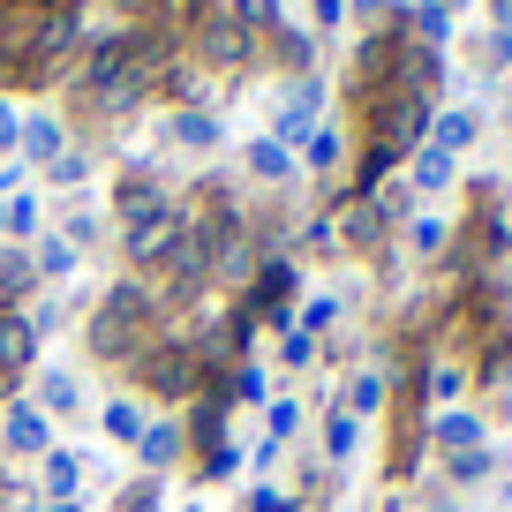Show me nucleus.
I'll use <instances>...</instances> for the list:
<instances>
[{
	"label": "nucleus",
	"instance_id": "aec40b11",
	"mask_svg": "<svg viewBox=\"0 0 512 512\" xmlns=\"http://www.w3.org/2000/svg\"><path fill=\"white\" fill-rule=\"evenodd\" d=\"M226 392H234V400H264V369H234V377H226Z\"/></svg>",
	"mask_w": 512,
	"mask_h": 512
},
{
	"label": "nucleus",
	"instance_id": "9b49d317",
	"mask_svg": "<svg viewBox=\"0 0 512 512\" xmlns=\"http://www.w3.org/2000/svg\"><path fill=\"white\" fill-rule=\"evenodd\" d=\"M204 53H211L219 68H226V61H241V53H249V31H241V23H219V31L204 38Z\"/></svg>",
	"mask_w": 512,
	"mask_h": 512
},
{
	"label": "nucleus",
	"instance_id": "7ed1b4c3",
	"mask_svg": "<svg viewBox=\"0 0 512 512\" xmlns=\"http://www.w3.org/2000/svg\"><path fill=\"white\" fill-rule=\"evenodd\" d=\"M159 211H174L159 181H121V219L128 226H136V219H159Z\"/></svg>",
	"mask_w": 512,
	"mask_h": 512
},
{
	"label": "nucleus",
	"instance_id": "4be33fe9",
	"mask_svg": "<svg viewBox=\"0 0 512 512\" xmlns=\"http://www.w3.org/2000/svg\"><path fill=\"white\" fill-rule=\"evenodd\" d=\"M302 159H309V166H332V159H339V136H332V128H317V136L302 144Z\"/></svg>",
	"mask_w": 512,
	"mask_h": 512
},
{
	"label": "nucleus",
	"instance_id": "c9c22d12",
	"mask_svg": "<svg viewBox=\"0 0 512 512\" xmlns=\"http://www.w3.org/2000/svg\"><path fill=\"white\" fill-rule=\"evenodd\" d=\"M136 8H166V0H136Z\"/></svg>",
	"mask_w": 512,
	"mask_h": 512
},
{
	"label": "nucleus",
	"instance_id": "5701e85b",
	"mask_svg": "<svg viewBox=\"0 0 512 512\" xmlns=\"http://www.w3.org/2000/svg\"><path fill=\"white\" fill-rule=\"evenodd\" d=\"M347 407H384V377H354L347 384Z\"/></svg>",
	"mask_w": 512,
	"mask_h": 512
},
{
	"label": "nucleus",
	"instance_id": "f8f14e48",
	"mask_svg": "<svg viewBox=\"0 0 512 512\" xmlns=\"http://www.w3.org/2000/svg\"><path fill=\"white\" fill-rule=\"evenodd\" d=\"M31 287V256L23 249H0V309H8V294Z\"/></svg>",
	"mask_w": 512,
	"mask_h": 512
},
{
	"label": "nucleus",
	"instance_id": "473e14b6",
	"mask_svg": "<svg viewBox=\"0 0 512 512\" xmlns=\"http://www.w3.org/2000/svg\"><path fill=\"white\" fill-rule=\"evenodd\" d=\"M490 23H497V31H512V0H490Z\"/></svg>",
	"mask_w": 512,
	"mask_h": 512
},
{
	"label": "nucleus",
	"instance_id": "f704fd0d",
	"mask_svg": "<svg viewBox=\"0 0 512 512\" xmlns=\"http://www.w3.org/2000/svg\"><path fill=\"white\" fill-rule=\"evenodd\" d=\"M0 226H8V196H0Z\"/></svg>",
	"mask_w": 512,
	"mask_h": 512
},
{
	"label": "nucleus",
	"instance_id": "2eb2a0df",
	"mask_svg": "<svg viewBox=\"0 0 512 512\" xmlns=\"http://www.w3.org/2000/svg\"><path fill=\"white\" fill-rule=\"evenodd\" d=\"M38 415H76V377H46L38 384Z\"/></svg>",
	"mask_w": 512,
	"mask_h": 512
},
{
	"label": "nucleus",
	"instance_id": "f3484780",
	"mask_svg": "<svg viewBox=\"0 0 512 512\" xmlns=\"http://www.w3.org/2000/svg\"><path fill=\"white\" fill-rule=\"evenodd\" d=\"M106 437H121V445H136V437H144V415H136V407H128V400H113V407H106Z\"/></svg>",
	"mask_w": 512,
	"mask_h": 512
},
{
	"label": "nucleus",
	"instance_id": "a211bd4d",
	"mask_svg": "<svg viewBox=\"0 0 512 512\" xmlns=\"http://www.w3.org/2000/svg\"><path fill=\"white\" fill-rule=\"evenodd\" d=\"M354 437H362V422H354V415H332V422H324V452H332V460H347Z\"/></svg>",
	"mask_w": 512,
	"mask_h": 512
},
{
	"label": "nucleus",
	"instance_id": "58836bf2",
	"mask_svg": "<svg viewBox=\"0 0 512 512\" xmlns=\"http://www.w3.org/2000/svg\"><path fill=\"white\" fill-rule=\"evenodd\" d=\"M505 256H512V234H505Z\"/></svg>",
	"mask_w": 512,
	"mask_h": 512
},
{
	"label": "nucleus",
	"instance_id": "b1692460",
	"mask_svg": "<svg viewBox=\"0 0 512 512\" xmlns=\"http://www.w3.org/2000/svg\"><path fill=\"white\" fill-rule=\"evenodd\" d=\"M31 226H38V204L31 196H8V234H31Z\"/></svg>",
	"mask_w": 512,
	"mask_h": 512
},
{
	"label": "nucleus",
	"instance_id": "cd10ccee",
	"mask_svg": "<svg viewBox=\"0 0 512 512\" xmlns=\"http://www.w3.org/2000/svg\"><path fill=\"white\" fill-rule=\"evenodd\" d=\"M482 53H490V68H512V31H490V46H482Z\"/></svg>",
	"mask_w": 512,
	"mask_h": 512
},
{
	"label": "nucleus",
	"instance_id": "e433bc0d",
	"mask_svg": "<svg viewBox=\"0 0 512 512\" xmlns=\"http://www.w3.org/2000/svg\"><path fill=\"white\" fill-rule=\"evenodd\" d=\"M445 8H467V0H445Z\"/></svg>",
	"mask_w": 512,
	"mask_h": 512
},
{
	"label": "nucleus",
	"instance_id": "c85d7f7f",
	"mask_svg": "<svg viewBox=\"0 0 512 512\" xmlns=\"http://www.w3.org/2000/svg\"><path fill=\"white\" fill-rule=\"evenodd\" d=\"M121 512H159V490H151V482H144V490H128Z\"/></svg>",
	"mask_w": 512,
	"mask_h": 512
},
{
	"label": "nucleus",
	"instance_id": "7c9ffc66",
	"mask_svg": "<svg viewBox=\"0 0 512 512\" xmlns=\"http://www.w3.org/2000/svg\"><path fill=\"white\" fill-rule=\"evenodd\" d=\"M23 136V121H16V106H0V144H16Z\"/></svg>",
	"mask_w": 512,
	"mask_h": 512
},
{
	"label": "nucleus",
	"instance_id": "4c0bfd02",
	"mask_svg": "<svg viewBox=\"0 0 512 512\" xmlns=\"http://www.w3.org/2000/svg\"><path fill=\"white\" fill-rule=\"evenodd\" d=\"M23 512H46V505H23Z\"/></svg>",
	"mask_w": 512,
	"mask_h": 512
},
{
	"label": "nucleus",
	"instance_id": "393cba45",
	"mask_svg": "<svg viewBox=\"0 0 512 512\" xmlns=\"http://www.w3.org/2000/svg\"><path fill=\"white\" fill-rule=\"evenodd\" d=\"M83 174H91V159H83V151H61V159H53V181H61V189H68V181H83Z\"/></svg>",
	"mask_w": 512,
	"mask_h": 512
},
{
	"label": "nucleus",
	"instance_id": "0eeeda50",
	"mask_svg": "<svg viewBox=\"0 0 512 512\" xmlns=\"http://www.w3.org/2000/svg\"><path fill=\"white\" fill-rule=\"evenodd\" d=\"M249 174L256 181H287L294 174V151H279L272 136H256V144H249Z\"/></svg>",
	"mask_w": 512,
	"mask_h": 512
},
{
	"label": "nucleus",
	"instance_id": "a878e982",
	"mask_svg": "<svg viewBox=\"0 0 512 512\" xmlns=\"http://www.w3.org/2000/svg\"><path fill=\"white\" fill-rule=\"evenodd\" d=\"M38 264L61 279V272H76V249H68V241H46V256H38Z\"/></svg>",
	"mask_w": 512,
	"mask_h": 512
},
{
	"label": "nucleus",
	"instance_id": "6ab92c4d",
	"mask_svg": "<svg viewBox=\"0 0 512 512\" xmlns=\"http://www.w3.org/2000/svg\"><path fill=\"white\" fill-rule=\"evenodd\" d=\"M482 475H490V452H482V445L452 452V482H482Z\"/></svg>",
	"mask_w": 512,
	"mask_h": 512
},
{
	"label": "nucleus",
	"instance_id": "412c9836",
	"mask_svg": "<svg viewBox=\"0 0 512 512\" xmlns=\"http://www.w3.org/2000/svg\"><path fill=\"white\" fill-rule=\"evenodd\" d=\"M415 31H422V38H430V46H437V38L452 31V16H445V8H430V0H422V8H415Z\"/></svg>",
	"mask_w": 512,
	"mask_h": 512
},
{
	"label": "nucleus",
	"instance_id": "c756f323",
	"mask_svg": "<svg viewBox=\"0 0 512 512\" xmlns=\"http://www.w3.org/2000/svg\"><path fill=\"white\" fill-rule=\"evenodd\" d=\"M249 512H287V497H279V490H256V497H249Z\"/></svg>",
	"mask_w": 512,
	"mask_h": 512
},
{
	"label": "nucleus",
	"instance_id": "dca6fc26",
	"mask_svg": "<svg viewBox=\"0 0 512 512\" xmlns=\"http://www.w3.org/2000/svg\"><path fill=\"white\" fill-rule=\"evenodd\" d=\"M241 31H279V0H234Z\"/></svg>",
	"mask_w": 512,
	"mask_h": 512
},
{
	"label": "nucleus",
	"instance_id": "9d476101",
	"mask_svg": "<svg viewBox=\"0 0 512 512\" xmlns=\"http://www.w3.org/2000/svg\"><path fill=\"white\" fill-rule=\"evenodd\" d=\"M467 144H475V113H437V151L452 159V151H467Z\"/></svg>",
	"mask_w": 512,
	"mask_h": 512
},
{
	"label": "nucleus",
	"instance_id": "20e7f679",
	"mask_svg": "<svg viewBox=\"0 0 512 512\" xmlns=\"http://www.w3.org/2000/svg\"><path fill=\"white\" fill-rule=\"evenodd\" d=\"M272 128H279V136H272L279 151H302L309 136H317V106H279V121H272Z\"/></svg>",
	"mask_w": 512,
	"mask_h": 512
},
{
	"label": "nucleus",
	"instance_id": "1a4fd4ad",
	"mask_svg": "<svg viewBox=\"0 0 512 512\" xmlns=\"http://www.w3.org/2000/svg\"><path fill=\"white\" fill-rule=\"evenodd\" d=\"M76 482H83V460H76V452H46V490L61 497V505H68V490H76Z\"/></svg>",
	"mask_w": 512,
	"mask_h": 512
},
{
	"label": "nucleus",
	"instance_id": "423d86ee",
	"mask_svg": "<svg viewBox=\"0 0 512 512\" xmlns=\"http://www.w3.org/2000/svg\"><path fill=\"white\" fill-rule=\"evenodd\" d=\"M136 452H144L151 467H174V460H181V430H174V422H144V437H136Z\"/></svg>",
	"mask_w": 512,
	"mask_h": 512
},
{
	"label": "nucleus",
	"instance_id": "bb28decb",
	"mask_svg": "<svg viewBox=\"0 0 512 512\" xmlns=\"http://www.w3.org/2000/svg\"><path fill=\"white\" fill-rule=\"evenodd\" d=\"M415 249L437 256V249H445V226H437V219H415Z\"/></svg>",
	"mask_w": 512,
	"mask_h": 512
},
{
	"label": "nucleus",
	"instance_id": "39448f33",
	"mask_svg": "<svg viewBox=\"0 0 512 512\" xmlns=\"http://www.w3.org/2000/svg\"><path fill=\"white\" fill-rule=\"evenodd\" d=\"M174 144H181V151H211V144H219V121H211L204 106L174 113Z\"/></svg>",
	"mask_w": 512,
	"mask_h": 512
},
{
	"label": "nucleus",
	"instance_id": "4468645a",
	"mask_svg": "<svg viewBox=\"0 0 512 512\" xmlns=\"http://www.w3.org/2000/svg\"><path fill=\"white\" fill-rule=\"evenodd\" d=\"M437 445H445V452H467V445H475V437H482V422L475 415H445V422H437Z\"/></svg>",
	"mask_w": 512,
	"mask_h": 512
},
{
	"label": "nucleus",
	"instance_id": "f03ea898",
	"mask_svg": "<svg viewBox=\"0 0 512 512\" xmlns=\"http://www.w3.org/2000/svg\"><path fill=\"white\" fill-rule=\"evenodd\" d=\"M31 354H38L31 317H23V309H0V377H23V369H31Z\"/></svg>",
	"mask_w": 512,
	"mask_h": 512
},
{
	"label": "nucleus",
	"instance_id": "f257e3e1",
	"mask_svg": "<svg viewBox=\"0 0 512 512\" xmlns=\"http://www.w3.org/2000/svg\"><path fill=\"white\" fill-rule=\"evenodd\" d=\"M0 437H8V452H53V430H46V415H38L31 400H8Z\"/></svg>",
	"mask_w": 512,
	"mask_h": 512
},
{
	"label": "nucleus",
	"instance_id": "72a5a7b5",
	"mask_svg": "<svg viewBox=\"0 0 512 512\" xmlns=\"http://www.w3.org/2000/svg\"><path fill=\"white\" fill-rule=\"evenodd\" d=\"M347 8H362V16H369V8H384V0H347Z\"/></svg>",
	"mask_w": 512,
	"mask_h": 512
},
{
	"label": "nucleus",
	"instance_id": "2f4dec72",
	"mask_svg": "<svg viewBox=\"0 0 512 512\" xmlns=\"http://www.w3.org/2000/svg\"><path fill=\"white\" fill-rule=\"evenodd\" d=\"M347 16V0H317V23H339Z\"/></svg>",
	"mask_w": 512,
	"mask_h": 512
},
{
	"label": "nucleus",
	"instance_id": "ddd939ff",
	"mask_svg": "<svg viewBox=\"0 0 512 512\" xmlns=\"http://www.w3.org/2000/svg\"><path fill=\"white\" fill-rule=\"evenodd\" d=\"M415 189H452V159H445V151H415Z\"/></svg>",
	"mask_w": 512,
	"mask_h": 512
},
{
	"label": "nucleus",
	"instance_id": "6e6552de",
	"mask_svg": "<svg viewBox=\"0 0 512 512\" xmlns=\"http://www.w3.org/2000/svg\"><path fill=\"white\" fill-rule=\"evenodd\" d=\"M16 144L31 151V159H61V151H68V144H61V121H23Z\"/></svg>",
	"mask_w": 512,
	"mask_h": 512
}]
</instances>
